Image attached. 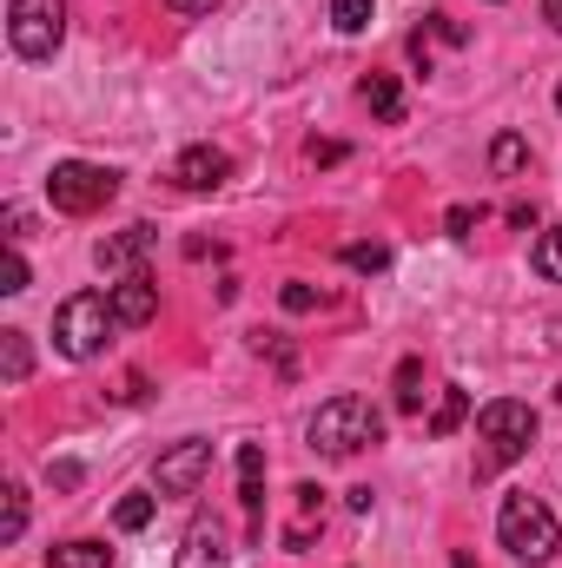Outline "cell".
Wrapping results in <instances>:
<instances>
[{"mask_svg": "<svg viewBox=\"0 0 562 568\" xmlns=\"http://www.w3.org/2000/svg\"><path fill=\"white\" fill-rule=\"evenodd\" d=\"M543 20H550V27L562 33V0H543Z\"/></svg>", "mask_w": 562, "mask_h": 568, "instance_id": "obj_34", "label": "cell"}, {"mask_svg": "<svg viewBox=\"0 0 562 568\" xmlns=\"http://www.w3.org/2000/svg\"><path fill=\"white\" fill-rule=\"evenodd\" d=\"M536 272H543L550 284H562V225L543 232V245H536Z\"/></svg>", "mask_w": 562, "mask_h": 568, "instance_id": "obj_22", "label": "cell"}, {"mask_svg": "<svg viewBox=\"0 0 562 568\" xmlns=\"http://www.w3.org/2000/svg\"><path fill=\"white\" fill-rule=\"evenodd\" d=\"M510 225L516 232H536V205H510Z\"/></svg>", "mask_w": 562, "mask_h": 568, "instance_id": "obj_32", "label": "cell"}, {"mask_svg": "<svg viewBox=\"0 0 562 568\" xmlns=\"http://www.w3.org/2000/svg\"><path fill=\"white\" fill-rule=\"evenodd\" d=\"M430 27H436V40H450V47H463V40H470V27H463V20H450V13H430Z\"/></svg>", "mask_w": 562, "mask_h": 568, "instance_id": "obj_29", "label": "cell"}, {"mask_svg": "<svg viewBox=\"0 0 562 568\" xmlns=\"http://www.w3.org/2000/svg\"><path fill=\"white\" fill-rule=\"evenodd\" d=\"M27 371H33L27 331H0V384H27Z\"/></svg>", "mask_w": 562, "mask_h": 568, "instance_id": "obj_16", "label": "cell"}, {"mask_svg": "<svg viewBox=\"0 0 562 568\" xmlns=\"http://www.w3.org/2000/svg\"><path fill=\"white\" fill-rule=\"evenodd\" d=\"M523 165H530V140H523V133H496V140H490V172H496V179H516Z\"/></svg>", "mask_w": 562, "mask_h": 568, "instance_id": "obj_17", "label": "cell"}, {"mask_svg": "<svg viewBox=\"0 0 562 568\" xmlns=\"http://www.w3.org/2000/svg\"><path fill=\"white\" fill-rule=\"evenodd\" d=\"M556 113H562V87H556Z\"/></svg>", "mask_w": 562, "mask_h": 568, "instance_id": "obj_35", "label": "cell"}, {"mask_svg": "<svg viewBox=\"0 0 562 568\" xmlns=\"http://www.w3.org/2000/svg\"><path fill=\"white\" fill-rule=\"evenodd\" d=\"M27 278H33V272H27L20 245H7V265H0V291H7V297H20V291H27Z\"/></svg>", "mask_w": 562, "mask_h": 568, "instance_id": "obj_23", "label": "cell"}, {"mask_svg": "<svg viewBox=\"0 0 562 568\" xmlns=\"http://www.w3.org/2000/svg\"><path fill=\"white\" fill-rule=\"evenodd\" d=\"M476 225H483V205H450V212H443V232H450V239H470Z\"/></svg>", "mask_w": 562, "mask_h": 568, "instance_id": "obj_24", "label": "cell"}, {"mask_svg": "<svg viewBox=\"0 0 562 568\" xmlns=\"http://www.w3.org/2000/svg\"><path fill=\"white\" fill-rule=\"evenodd\" d=\"M331 27L338 33H364L371 27V0H331Z\"/></svg>", "mask_w": 562, "mask_h": 568, "instance_id": "obj_21", "label": "cell"}, {"mask_svg": "<svg viewBox=\"0 0 562 568\" xmlns=\"http://www.w3.org/2000/svg\"><path fill=\"white\" fill-rule=\"evenodd\" d=\"M239 503L252 529H265V443H239Z\"/></svg>", "mask_w": 562, "mask_h": 568, "instance_id": "obj_11", "label": "cell"}, {"mask_svg": "<svg viewBox=\"0 0 562 568\" xmlns=\"http://www.w3.org/2000/svg\"><path fill=\"white\" fill-rule=\"evenodd\" d=\"M7 40L20 60H53L67 40V0H13L7 7Z\"/></svg>", "mask_w": 562, "mask_h": 568, "instance_id": "obj_6", "label": "cell"}, {"mask_svg": "<svg viewBox=\"0 0 562 568\" xmlns=\"http://www.w3.org/2000/svg\"><path fill=\"white\" fill-rule=\"evenodd\" d=\"M311 436V449L318 456H358V449H371L378 436H384V417H378V404L371 397H331V404H318V417L304 424Z\"/></svg>", "mask_w": 562, "mask_h": 568, "instance_id": "obj_2", "label": "cell"}, {"mask_svg": "<svg viewBox=\"0 0 562 568\" xmlns=\"http://www.w3.org/2000/svg\"><path fill=\"white\" fill-rule=\"evenodd\" d=\"M291 496H298V516H304V523H311V516H324V489H318V483H298Z\"/></svg>", "mask_w": 562, "mask_h": 568, "instance_id": "obj_28", "label": "cell"}, {"mask_svg": "<svg viewBox=\"0 0 562 568\" xmlns=\"http://www.w3.org/2000/svg\"><path fill=\"white\" fill-rule=\"evenodd\" d=\"M496 542H503L516 562L543 568L562 549V529H556V516H550V503H543V496L516 489V496H503V509H496Z\"/></svg>", "mask_w": 562, "mask_h": 568, "instance_id": "obj_1", "label": "cell"}, {"mask_svg": "<svg viewBox=\"0 0 562 568\" xmlns=\"http://www.w3.org/2000/svg\"><path fill=\"white\" fill-rule=\"evenodd\" d=\"M311 159H318V165H338V159H344V145H338V140H311Z\"/></svg>", "mask_w": 562, "mask_h": 568, "instance_id": "obj_31", "label": "cell"}, {"mask_svg": "<svg viewBox=\"0 0 562 568\" xmlns=\"http://www.w3.org/2000/svg\"><path fill=\"white\" fill-rule=\"evenodd\" d=\"M179 568H225V529L212 516H199L179 542Z\"/></svg>", "mask_w": 562, "mask_h": 568, "instance_id": "obj_12", "label": "cell"}, {"mask_svg": "<svg viewBox=\"0 0 562 568\" xmlns=\"http://www.w3.org/2000/svg\"><path fill=\"white\" fill-rule=\"evenodd\" d=\"M0 496H7V516H0V542H20V536H27V489H20V483H7Z\"/></svg>", "mask_w": 562, "mask_h": 568, "instance_id": "obj_18", "label": "cell"}, {"mask_svg": "<svg viewBox=\"0 0 562 568\" xmlns=\"http://www.w3.org/2000/svg\"><path fill=\"white\" fill-rule=\"evenodd\" d=\"M476 436L490 443L483 463H476V476H496V469H510L516 456H530V443H536V410L516 404V397H496V404L476 410Z\"/></svg>", "mask_w": 562, "mask_h": 568, "instance_id": "obj_4", "label": "cell"}, {"mask_svg": "<svg viewBox=\"0 0 562 568\" xmlns=\"http://www.w3.org/2000/svg\"><path fill=\"white\" fill-rule=\"evenodd\" d=\"M113 317L120 324H152L159 317V284H152V272H127V278L113 284Z\"/></svg>", "mask_w": 562, "mask_h": 568, "instance_id": "obj_10", "label": "cell"}, {"mask_svg": "<svg viewBox=\"0 0 562 568\" xmlns=\"http://www.w3.org/2000/svg\"><path fill=\"white\" fill-rule=\"evenodd\" d=\"M364 106H371L384 126H398V120H404V93H398V80H391V73H371V80H364Z\"/></svg>", "mask_w": 562, "mask_h": 568, "instance_id": "obj_15", "label": "cell"}, {"mask_svg": "<svg viewBox=\"0 0 562 568\" xmlns=\"http://www.w3.org/2000/svg\"><path fill=\"white\" fill-rule=\"evenodd\" d=\"M165 7H172V13H212L219 0H165Z\"/></svg>", "mask_w": 562, "mask_h": 568, "instance_id": "obj_33", "label": "cell"}, {"mask_svg": "<svg viewBox=\"0 0 562 568\" xmlns=\"http://www.w3.org/2000/svg\"><path fill=\"white\" fill-rule=\"evenodd\" d=\"M113 324H120V317H113V291H73V297L53 311V344H60V357L87 364V357L107 351Z\"/></svg>", "mask_w": 562, "mask_h": 568, "instance_id": "obj_3", "label": "cell"}, {"mask_svg": "<svg viewBox=\"0 0 562 568\" xmlns=\"http://www.w3.org/2000/svg\"><path fill=\"white\" fill-rule=\"evenodd\" d=\"M279 304L291 311V317H304V311H318V291H311V284H284Z\"/></svg>", "mask_w": 562, "mask_h": 568, "instance_id": "obj_26", "label": "cell"}, {"mask_svg": "<svg viewBox=\"0 0 562 568\" xmlns=\"http://www.w3.org/2000/svg\"><path fill=\"white\" fill-rule=\"evenodd\" d=\"M205 476H212V443H205V436H185V443H172V449L152 463L159 496H199Z\"/></svg>", "mask_w": 562, "mask_h": 568, "instance_id": "obj_7", "label": "cell"}, {"mask_svg": "<svg viewBox=\"0 0 562 568\" xmlns=\"http://www.w3.org/2000/svg\"><path fill=\"white\" fill-rule=\"evenodd\" d=\"M470 417V390L463 384H443V397H436V410H430V436H456Z\"/></svg>", "mask_w": 562, "mask_h": 568, "instance_id": "obj_14", "label": "cell"}, {"mask_svg": "<svg viewBox=\"0 0 562 568\" xmlns=\"http://www.w3.org/2000/svg\"><path fill=\"white\" fill-rule=\"evenodd\" d=\"M0 225H7V245H20V232H27V205H7Z\"/></svg>", "mask_w": 562, "mask_h": 568, "instance_id": "obj_30", "label": "cell"}, {"mask_svg": "<svg viewBox=\"0 0 562 568\" xmlns=\"http://www.w3.org/2000/svg\"><path fill=\"white\" fill-rule=\"evenodd\" d=\"M159 245V232L152 225H127V232H113V239H100V272H140V258Z\"/></svg>", "mask_w": 562, "mask_h": 568, "instance_id": "obj_9", "label": "cell"}, {"mask_svg": "<svg viewBox=\"0 0 562 568\" xmlns=\"http://www.w3.org/2000/svg\"><path fill=\"white\" fill-rule=\"evenodd\" d=\"M80 476H87V469H80L73 456H60V463H47V483H53V489H80Z\"/></svg>", "mask_w": 562, "mask_h": 568, "instance_id": "obj_27", "label": "cell"}, {"mask_svg": "<svg viewBox=\"0 0 562 568\" xmlns=\"http://www.w3.org/2000/svg\"><path fill=\"white\" fill-rule=\"evenodd\" d=\"M113 192H120V172H113V165H87V159H60V165L47 172V199H53V212H67V219H87V212H107V205H113Z\"/></svg>", "mask_w": 562, "mask_h": 568, "instance_id": "obj_5", "label": "cell"}, {"mask_svg": "<svg viewBox=\"0 0 562 568\" xmlns=\"http://www.w3.org/2000/svg\"><path fill=\"white\" fill-rule=\"evenodd\" d=\"M152 509H159V496H120V509H113V523L133 536V529H145L152 523Z\"/></svg>", "mask_w": 562, "mask_h": 568, "instance_id": "obj_19", "label": "cell"}, {"mask_svg": "<svg viewBox=\"0 0 562 568\" xmlns=\"http://www.w3.org/2000/svg\"><path fill=\"white\" fill-rule=\"evenodd\" d=\"M225 179H232V152L225 145H185L172 159V185H185V192H219Z\"/></svg>", "mask_w": 562, "mask_h": 568, "instance_id": "obj_8", "label": "cell"}, {"mask_svg": "<svg viewBox=\"0 0 562 568\" xmlns=\"http://www.w3.org/2000/svg\"><path fill=\"white\" fill-rule=\"evenodd\" d=\"M47 568H113V549L107 542H60V549H47Z\"/></svg>", "mask_w": 562, "mask_h": 568, "instance_id": "obj_13", "label": "cell"}, {"mask_svg": "<svg viewBox=\"0 0 562 568\" xmlns=\"http://www.w3.org/2000/svg\"><path fill=\"white\" fill-rule=\"evenodd\" d=\"M344 265H351V272H384L391 252H384V245H344Z\"/></svg>", "mask_w": 562, "mask_h": 568, "instance_id": "obj_25", "label": "cell"}, {"mask_svg": "<svg viewBox=\"0 0 562 568\" xmlns=\"http://www.w3.org/2000/svg\"><path fill=\"white\" fill-rule=\"evenodd\" d=\"M418 404H423V364L404 357V364H398V410H418Z\"/></svg>", "mask_w": 562, "mask_h": 568, "instance_id": "obj_20", "label": "cell"}]
</instances>
